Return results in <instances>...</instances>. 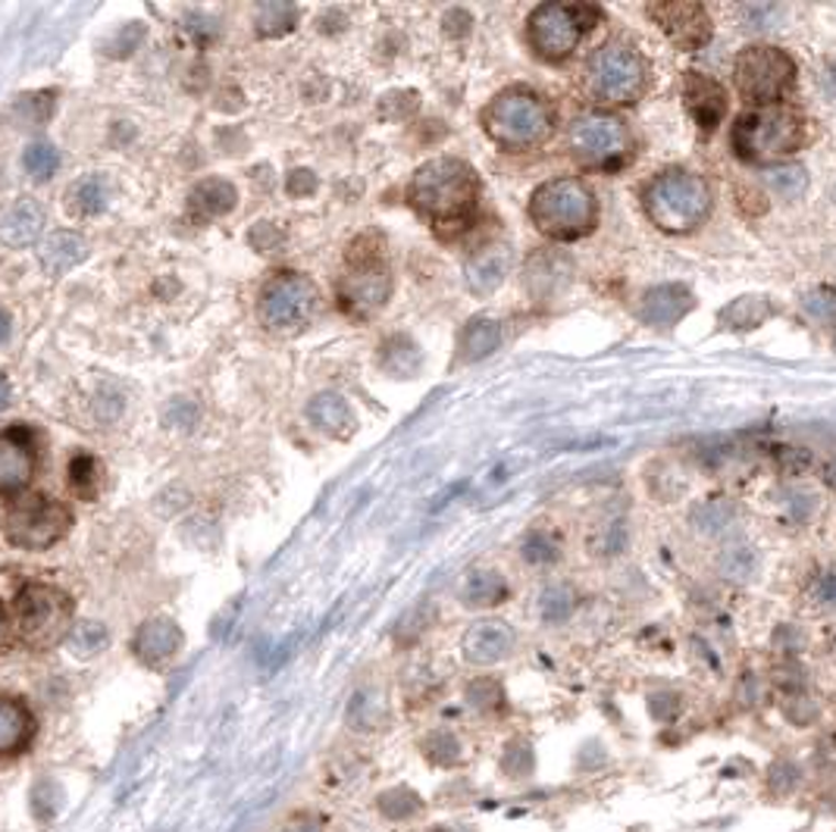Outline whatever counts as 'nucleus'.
I'll return each instance as SVG.
<instances>
[{
    "label": "nucleus",
    "mask_w": 836,
    "mask_h": 832,
    "mask_svg": "<svg viewBox=\"0 0 836 832\" xmlns=\"http://www.w3.org/2000/svg\"><path fill=\"white\" fill-rule=\"evenodd\" d=\"M683 103L690 110V117L698 125V132H714L724 117H727V91L724 85L712 76H702V73H686L683 76Z\"/></svg>",
    "instance_id": "f3484780"
},
{
    "label": "nucleus",
    "mask_w": 836,
    "mask_h": 832,
    "mask_svg": "<svg viewBox=\"0 0 836 832\" xmlns=\"http://www.w3.org/2000/svg\"><path fill=\"white\" fill-rule=\"evenodd\" d=\"M283 832H323V820L317 813H295Z\"/></svg>",
    "instance_id": "bf43d9fd"
},
{
    "label": "nucleus",
    "mask_w": 836,
    "mask_h": 832,
    "mask_svg": "<svg viewBox=\"0 0 836 832\" xmlns=\"http://www.w3.org/2000/svg\"><path fill=\"white\" fill-rule=\"evenodd\" d=\"M88 257V244L82 235L76 232H54L47 242L42 244V266L51 279L66 276L73 266H79Z\"/></svg>",
    "instance_id": "a878e982"
},
{
    "label": "nucleus",
    "mask_w": 836,
    "mask_h": 832,
    "mask_svg": "<svg viewBox=\"0 0 836 832\" xmlns=\"http://www.w3.org/2000/svg\"><path fill=\"white\" fill-rule=\"evenodd\" d=\"M38 464L35 435L29 429H7L0 432V495H13L29 486Z\"/></svg>",
    "instance_id": "dca6fc26"
},
{
    "label": "nucleus",
    "mask_w": 836,
    "mask_h": 832,
    "mask_svg": "<svg viewBox=\"0 0 836 832\" xmlns=\"http://www.w3.org/2000/svg\"><path fill=\"white\" fill-rule=\"evenodd\" d=\"M420 752L439 770H454L464 764V742L451 730H429L420 742Z\"/></svg>",
    "instance_id": "473e14b6"
},
{
    "label": "nucleus",
    "mask_w": 836,
    "mask_h": 832,
    "mask_svg": "<svg viewBox=\"0 0 836 832\" xmlns=\"http://www.w3.org/2000/svg\"><path fill=\"white\" fill-rule=\"evenodd\" d=\"M107 198H110V188H107L101 176H85V179H79V182L69 188V201L85 217L101 213L103 207H107Z\"/></svg>",
    "instance_id": "79ce46f5"
},
{
    "label": "nucleus",
    "mask_w": 836,
    "mask_h": 832,
    "mask_svg": "<svg viewBox=\"0 0 836 832\" xmlns=\"http://www.w3.org/2000/svg\"><path fill=\"white\" fill-rule=\"evenodd\" d=\"M446 29H449L451 35H468L470 13H464V10H451L449 16H446Z\"/></svg>",
    "instance_id": "052dcab7"
},
{
    "label": "nucleus",
    "mask_w": 836,
    "mask_h": 832,
    "mask_svg": "<svg viewBox=\"0 0 836 832\" xmlns=\"http://www.w3.org/2000/svg\"><path fill=\"white\" fill-rule=\"evenodd\" d=\"M824 479H827L831 486H836V461H831V467L824 469Z\"/></svg>",
    "instance_id": "338daca9"
},
{
    "label": "nucleus",
    "mask_w": 836,
    "mask_h": 832,
    "mask_svg": "<svg viewBox=\"0 0 836 832\" xmlns=\"http://www.w3.org/2000/svg\"><path fill=\"white\" fill-rule=\"evenodd\" d=\"M235 201H239L235 185L226 182V179H205L201 185H195L191 195H188V217L195 223L205 225L210 220H220L226 213H232Z\"/></svg>",
    "instance_id": "4be33fe9"
},
{
    "label": "nucleus",
    "mask_w": 836,
    "mask_h": 832,
    "mask_svg": "<svg viewBox=\"0 0 836 832\" xmlns=\"http://www.w3.org/2000/svg\"><path fill=\"white\" fill-rule=\"evenodd\" d=\"M498 767H502V776L510 779V783H530L532 773L539 767V761H536V745H532L530 739H524V735H514V739L505 742V748H502Z\"/></svg>",
    "instance_id": "2f4dec72"
},
{
    "label": "nucleus",
    "mask_w": 836,
    "mask_h": 832,
    "mask_svg": "<svg viewBox=\"0 0 836 832\" xmlns=\"http://www.w3.org/2000/svg\"><path fill=\"white\" fill-rule=\"evenodd\" d=\"M812 513H815V495H809V491H790L787 495V517L793 523H805Z\"/></svg>",
    "instance_id": "5fc2aeb1"
},
{
    "label": "nucleus",
    "mask_w": 836,
    "mask_h": 832,
    "mask_svg": "<svg viewBox=\"0 0 836 832\" xmlns=\"http://www.w3.org/2000/svg\"><path fill=\"white\" fill-rule=\"evenodd\" d=\"M251 244H254L261 254H273V251L283 244V235H279V232H276L270 223H261L254 232H251Z\"/></svg>",
    "instance_id": "6e6d98bb"
},
{
    "label": "nucleus",
    "mask_w": 836,
    "mask_h": 832,
    "mask_svg": "<svg viewBox=\"0 0 836 832\" xmlns=\"http://www.w3.org/2000/svg\"><path fill=\"white\" fill-rule=\"evenodd\" d=\"M510 269V254L505 244H492L483 247L480 254H473L468 260V288L473 295L486 298L498 285L505 282Z\"/></svg>",
    "instance_id": "5701e85b"
},
{
    "label": "nucleus",
    "mask_w": 836,
    "mask_h": 832,
    "mask_svg": "<svg viewBox=\"0 0 836 832\" xmlns=\"http://www.w3.org/2000/svg\"><path fill=\"white\" fill-rule=\"evenodd\" d=\"M693 310V291L686 285L680 282H664L649 288L639 301V320L646 325H658V329H668V325H676L686 313Z\"/></svg>",
    "instance_id": "6ab92c4d"
},
{
    "label": "nucleus",
    "mask_w": 836,
    "mask_h": 832,
    "mask_svg": "<svg viewBox=\"0 0 836 832\" xmlns=\"http://www.w3.org/2000/svg\"><path fill=\"white\" fill-rule=\"evenodd\" d=\"M736 91L746 101L777 103L795 85V63L787 51L771 47V44H752L739 51L734 63Z\"/></svg>",
    "instance_id": "1a4fd4ad"
},
{
    "label": "nucleus",
    "mask_w": 836,
    "mask_h": 832,
    "mask_svg": "<svg viewBox=\"0 0 836 832\" xmlns=\"http://www.w3.org/2000/svg\"><path fill=\"white\" fill-rule=\"evenodd\" d=\"M576 608H580V595L571 583H551L539 591V601H536V613L546 626H564Z\"/></svg>",
    "instance_id": "7c9ffc66"
},
{
    "label": "nucleus",
    "mask_w": 836,
    "mask_h": 832,
    "mask_svg": "<svg viewBox=\"0 0 836 832\" xmlns=\"http://www.w3.org/2000/svg\"><path fill=\"white\" fill-rule=\"evenodd\" d=\"M642 207L661 232H693L712 213V188L695 173L668 169L642 188Z\"/></svg>",
    "instance_id": "f03ea898"
},
{
    "label": "nucleus",
    "mask_w": 836,
    "mask_h": 832,
    "mask_svg": "<svg viewBox=\"0 0 836 832\" xmlns=\"http://www.w3.org/2000/svg\"><path fill=\"white\" fill-rule=\"evenodd\" d=\"M774 317V304L765 295H743L717 313V325L730 332H752Z\"/></svg>",
    "instance_id": "bb28decb"
},
{
    "label": "nucleus",
    "mask_w": 836,
    "mask_h": 832,
    "mask_svg": "<svg viewBox=\"0 0 836 832\" xmlns=\"http://www.w3.org/2000/svg\"><path fill=\"white\" fill-rule=\"evenodd\" d=\"M10 398H13V388H10V379H7V376L0 373V410L10 404Z\"/></svg>",
    "instance_id": "680f3d73"
},
{
    "label": "nucleus",
    "mask_w": 836,
    "mask_h": 832,
    "mask_svg": "<svg viewBox=\"0 0 836 832\" xmlns=\"http://www.w3.org/2000/svg\"><path fill=\"white\" fill-rule=\"evenodd\" d=\"M307 420L320 432H327L332 439H348L354 432V413L342 395L336 391H320L310 404H307Z\"/></svg>",
    "instance_id": "b1692460"
},
{
    "label": "nucleus",
    "mask_w": 836,
    "mask_h": 832,
    "mask_svg": "<svg viewBox=\"0 0 836 832\" xmlns=\"http://www.w3.org/2000/svg\"><path fill=\"white\" fill-rule=\"evenodd\" d=\"M627 545H630V529L624 520H612V523L598 526V532L592 535V551L602 557H617L627 551Z\"/></svg>",
    "instance_id": "de8ad7c7"
},
{
    "label": "nucleus",
    "mask_w": 836,
    "mask_h": 832,
    "mask_svg": "<svg viewBox=\"0 0 836 832\" xmlns=\"http://www.w3.org/2000/svg\"><path fill=\"white\" fill-rule=\"evenodd\" d=\"M10 339V317L0 310V342H7Z\"/></svg>",
    "instance_id": "0e129e2a"
},
{
    "label": "nucleus",
    "mask_w": 836,
    "mask_h": 832,
    "mask_svg": "<svg viewBox=\"0 0 836 832\" xmlns=\"http://www.w3.org/2000/svg\"><path fill=\"white\" fill-rule=\"evenodd\" d=\"M73 526V513L61 501H51L44 495H29L13 501L3 513V535L10 545L25 551H44Z\"/></svg>",
    "instance_id": "9d476101"
},
{
    "label": "nucleus",
    "mask_w": 836,
    "mask_h": 832,
    "mask_svg": "<svg viewBox=\"0 0 836 832\" xmlns=\"http://www.w3.org/2000/svg\"><path fill=\"white\" fill-rule=\"evenodd\" d=\"M179 648H183V630L169 617L147 620V623H142V630L135 632V639H132L135 657L142 664H147V667H164V664H169L179 654Z\"/></svg>",
    "instance_id": "a211bd4d"
},
{
    "label": "nucleus",
    "mask_w": 836,
    "mask_h": 832,
    "mask_svg": "<svg viewBox=\"0 0 836 832\" xmlns=\"http://www.w3.org/2000/svg\"><path fill=\"white\" fill-rule=\"evenodd\" d=\"M408 201L436 229H464L476 213L480 179L473 166L458 157H436L424 163L408 188Z\"/></svg>",
    "instance_id": "f257e3e1"
},
{
    "label": "nucleus",
    "mask_w": 836,
    "mask_h": 832,
    "mask_svg": "<svg viewBox=\"0 0 836 832\" xmlns=\"http://www.w3.org/2000/svg\"><path fill=\"white\" fill-rule=\"evenodd\" d=\"M498 345H502V325L490 317H476L464 325V332L458 339V360L476 364V360L490 357Z\"/></svg>",
    "instance_id": "cd10ccee"
},
{
    "label": "nucleus",
    "mask_w": 836,
    "mask_h": 832,
    "mask_svg": "<svg viewBox=\"0 0 836 832\" xmlns=\"http://www.w3.org/2000/svg\"><path fill=\"white\" fill-rule=\"evenodd\" d=\"M510 598L508 579L498 569H473L461 586V604L470 610L498 608Z\"/></svg>",
    "instance_id": "393cba45"
},
{
    "label": "nucleus",
    "mask_w": 836,
    "mask_h": 832,
    "mask_svg": "<svg viewBox=\"0 0 836 832\" xmlns=\"http://www.w3.org/2000/svg\"><path fill=\"white\" fill-rule=\"evenodd\" d=\"M44 207L35 198H20L0 220V242L7 247H29L44 229Z\"/></svg>",
    "instance_id": "412c9836"
},
{
    "label": "nucleus",
    "mask_w": 836,
    "mask_h": 832,
    "mask_svg": "<svg viewBox=\"0 0 836 832\" xmlns=\"http://www.w3.org/2000/svg\"><path fill=\"white\" fill-rule=\"evenodd\" d=\"M22 166H25V173L35 179V182H44V179H51L54 173H57V166H61V154H57V147L54 144H32V147H25V157H22Z\"/></svg>",
    "instance_id": "49530a36"
},
{
    "label": "nucleus",
    "mask_w": 836,
    "mask_h": 832,
    "mask_svg": "<svg viewBox=\"0 0 836 832\" xmlns=\"http://www.w3.org/2000/svg\"><path fill=\"white\" fill-rule=\"evenodd\" d=\"M185 22H188L185 29L195 35V41H198V44H207V41L217 35V22L207 20V16H198V13H191V16H188Z\"/></svg>",
    "instance_id": "13d9d810"
},
{
    "label": "nucleus",
    "mask_w": 836,
    "mask_h": 832,
    "mask_svg": "<svg viewBox=\"0 0 836 832\" xmlns=\"http://www.w3.org/2000/svg\"><path fill=\"white\" fill-rule=\"evenodd\" d=\"M824 88H827V95H831V98H836V63L827 69V73H824Z\"/></svg>",
    "instance_id": "e2e57ef3"
},
{
    "label": "nucleus",
    "mask_w": 836,
    "mask_h": 832,
    "mask_svg": "<svg viewBox=\"0 0 836 832\" xmlns=\"http://www.w3.org/2000/svg\"><path fill=\"white\" fill-rule=\"evenodd\" d=\"M295 22H298V10L286 0H266L254 13V25H257L261 38H279V35L292 32Z\"/></svg>",
    "instance_id": "c9c22d12"
},
{
    "label": "nucleus",
    "mask_w": 836,
    "mask_h": 832,
    "mask_svg": "<svg viewBox=\"0 0 836 832\" xmlns=\"http://www.w3.org/2000/svg\"><path fill=\"white\" fill-rule=\"evenodd\" d=\"M765 182L768 188L780 195V198H787V201H793V198H802V191L809 188V176H805V169L802 166H774V169H768L765 173Z\"/></svg>",
    "instance_id": "a18cd8bd"
},
{
    "label": "nucleus",
    "mask_w": 836,
    "mask_h": 832,
    "mask_svg": "<svg viewBox=\"0 0 836 832\" xmlns=\"http://www.w3.org/2000/svg\"><path fill=\"white\" fill-rule=\"evenodd\" d=\"M317 191V176L310 173V169H295L292 176H288V195L292 198H307V195H314Z\"/></svg>",
    "instance_id": "4d7b16f0"
},
{
    "label": "nucleus",
    "mask_w": 836,
    "mask_h": 832,
    "mask_svg": "<svg viewBox=\"0 0 836 832\" xmlns=\"http://www.w3.org/2000/svg\"><path fill=\"white\" fill-rule=\"evenodd\" d=\"M649 66L627 44H605L586 63V91L598 103L624 107L646 91Z\"/></svg>",
    "instance_id": "0eeeda50"
},
{
    "label": "nucleus",
    "mask_w": 836,
    "mask_h": 832,
    "mask_svg": "<svg viewBox=\"0 0 836 832\" xmlns=\"http://www.w3.org/2000/svg\"><path fill=\"white\" fill-rule=\"evenodd\" d=\"M464 698H468L470 711L483 713V717H498L508 708V698H505V686L492 676H480V679H470V686L464 689Z\"/></svg>",
    "instance_id": "72a5a7b5"
},
{
    "label": "nucleus",
    "mask_w": 836,
    "mask_h": 832,
    "mask_svg": "<svg viewBox=\"0 0 836 832\" xmlns=\"http://www.w3.org/2000/svg\"><path fill=\"white\" fill-rule=\"evenodd\" d=\"M144 38V29L139 22H129L125 29H120L113 38H110V54H117V57H123V54H132L135 47H139V41Z\"/></svg>",
    "instance_id": "864d4df0"
},
{
    "label": "nucleus",
    "mask_w": 836,
    "mask_h": 832,
    "mask_svg": "<svg viewBox=\"0 0 836 832\" xmlns=\"http://www.w3.org/2000/svg\"><path fill=\"white\" fill-rule=\"evenodd\" d=\"M602 20V10L592 3H542L530 13L527 35L532 51L542 60H568L580 38Z\"/></svg>",
    "instance_id": "423d86ee"
},
{
    "label": "nucleus",
    "mask_w": 836,
    "mask_h": 832,
    "mask_svg": "<svg viewBox=\"0 0 836 832\" xmlns=\"http://www.w3.org/2000/svg\"><path fill=\"white\" fill-rule=\"evenodd\" d=\"M66 645L69 651L79 657V661H91L95 654H101L107 645H110V632L103 623L98 620H82V623H76L69 635H66Z\"/></svg>",
    "instance_id": "4c0bfd02"
},
{
    "label": "nucleus",
    "mask_w": 836,
    "mask_h": 832,
    "mask_svg": "<svg viewBox=\"0 0 836 832\" xmlns=\"http://www.w3.org/2000/svg\"><path fill=\"white\" fill-rule=\"evenodd\" d=\"M802 767H799V761L793 757H777L768 764V770H765V789L771 792V798H793L799 792V786H802Z\"/></svg>",
    "instance_id": "e433bc0d"
},
{
    "label": "nucleus",
    "mask_w": 836,
    "mask_h": 832,
    "mask_svg": "<svg viewBox=\"0 0 836 832\" xmlns=\"http://www.w3.org/2000/svg\"><path fill=\"white\" fill-rule=\"evenodd\" d=\"M683 708H686V701H683L680 691L661 689L654 691V695H649V713H652L658 723H676Z\"/></svg>",
    "instance_id": "8fccbe9b"
},
{
    "label": "nucleus",
    "mask_w": 836,
    "mask_h": 832,
    "mask_svg": "<svg viewBox=\"0 0 836 832\" xmlns=\"http://www.w3.org/2000/svg\"><path fill=\"white\" fill-rule=\"evenodd\" d=\"M520 554H524L527 564H536V567L554 564L561 557V539L551 529H530L524 545H520Z\"/></svg>",
    "instance_id": "a19ab883"
},
{
    "label": "nucleus",
    "mask_w": 836,
    "mask_h": 832,
    "mask_svg": "<svg viewBox=\"0 0 836 832\" xmlns=\"http://www.w3.org/2000/svg\"><path fill=\"white\" fill-rule=\"evenodd\" d=\"M598 203L586 182L580 179H549L530 198V220L542 235L554 242H573L592 232Z\"/></svg>",
    "instance_id": "39448f33"
},
{
    "label": "nucleus",
    "mask_w": 836,
    "mask_h": 832,
    "mask_svg": "<svg viewBox=\"0 0 836 832\" xmlns=\"http://www.w3.org/2000/svg\"><path fill=\"white\" fill-rule=\"evenodd\" d=\"M317 307V285L298 273H279L261 291V323L276 332H295L314 320Z\"/></svg>",
    "instance_id": "f8f14e48"
},
{
    "label": "nucleus",
    "mask_w": 836,
    "mask_h": 832,
    "mask_svg": "<svg viewBox=\"0 0 836 832\" xmlns=\"http://www.w3.org/2000/svg\"><path fill=\"white\" fill-rule=\"evenodd\" d=\"M464 661L473 667H495L505 664L517 651V632L505 620H476L461 639Z\"/></svg>",
    "instance_id": "2eb2a0df"
},
{
    "label": "nucleus",
    "mask_w": 836,
    "mask_h": 832,
    "mask_svg": "<svg viewBox=\"0 0 836 832\" xmlns=\"http://www.w3.org/2000/svg\"><path fill=\"white\" fill-rule=\"evenodd\" d=\"M483 129L505 151H532L551 138L554 110L536 91L510 88L483 110Z\"/></svg>",
    "instance_id": "7ed1b4c3"
},
{
    "label": "nucleus",
    "mask_w": 836,
    "mask_h": 832,
    "mask_svg": "<svg viewBox=\"0 0 836 832\" xmlns=\"http://www.w3.org/2000/svg\"><path fill=\"white\" fill-rule=\"evenodd\" d=\"M805 144V122L799 110L783 103H768L743 113L734 125L736 157L749 163L787 160Z\"/></svg>",
    "instance_id": "20e7f679"
},
{
    "label": "nucleus",
    "mask_w": 836,
    "mask_h": 832,
    "mask_svg": "<svg viewBox=\"0 0 836 832\" xmlns=\"http://www.w3.org/2000/svg\"><path fill=\"white\" fill-rule=\"evenodd\" d=\"M386 701L376 695V691H361L354 701H351V711H348V720H351V726L354 730H364L373 732L380 730L383 723H386Z\"/></svg>",
    "instance_id": "ea45409f"
},
{
    "label": "nucleus",
    "mask_w": 836,
    "mask_h": 832,
    "mask_svg": "<svg viewBox=\"0 0 836 832\" xmlns=\"http://www.w3.org/2000/svg\"><path fill=\"white\" fill-rule=\"evenodd\" d=\"M7 642V613H3V604H0V648Z\"/></svg>",
    "instance_id": "69168bd1"
},
{
    "label": "nucleus",
    "mask_w": 836,
    "mask_h": 832,
    "mask_svg": "<svg viewBox=\"0 0 836 832\" xmlns=\"http://www.w3.org/2000/svg\"><path fill=\"white\" fill-rule=\"evenodd\" d=\"M63 786L57 779H51V776H42V779H35V786H32V792H29V805H32V813H35V820H54L63 808Z\"/></svg>",
    "instance_id": "37998d69"
},
{
    "label": "nucleus",
    "mask_w": 836,
    "mask_h": 832,
    "mask_svg": "<svg viewBox=\"0 0 836 832\" xmlns=\"http://www.w3.org/2000/svg\"><path fill=\"white\" fill-rule=\"evenodd\" d=\"M16 623L25 645L54 648L73 630V601L57 586L32 583L16 598Z\"/></svg>",
    "instance_id": "6e6552de"
},
{
    "label": "nucleus",
    "mask_w": 836,
    "mask_h": 832,
    "mask_svg": "<svg viewBox=\"0 0 836 832\" xmlns=\"http://www.w3.org/2000/svg\"><path fill=\"white\" fill-rule=\"evenodd\" d=\"M761 569V557L752 545H736V548H727L721 557H717V573L734 579V583H749L758 576Z\"/></svg>",
    "instance_id": "58836bf2"
},
{
    "label": "nucleus",
    "mask_w": 836,
    "mask_h": 832,
    "mask_svg": "<svg viewBox=\"0 0 836 832\" xmlns=\"http://www.w3.org/2000/svg\"><path fill=\"white\" fill-rule=\"evenodd\" d=\"M680 51H698L712 38V16L702 3L693 0H668V3H649L646 10Z\"/></svg>",
    "instance_id": "4468645a"
},
{
    "label": "nucleus",
    "mask_w": 836,
    "mask_h": 832,
    "mask_svg": "<svg viewBox=\"0 0 836 832\" xmlns=\"http://www.w3.org/2000/svg\"><path fill=\"white\" fill-rule=\"evenodd\" d=\"M568 147L583 166L595 169H617L630 160L632 135L627 122L614 113H586L573 120L568 132Z\"/></svg>",
    "instance_id": "9b49d317"
},
{
    "label": "nucleus",
    "mask_w": 836,
    "mask_h": 832,
    "mask_svg": "<svg viewBox=\"0 0 836 832\" xmlns=\"http://www.w3.org/2000/svg\"><path fill=\"white\" fill-rule=\"evenodd\" d=\"M35 730L38 726L32 711L16 698L0 695V757H16L25 752L35 739Z\"/></svg>",
    "instance_id": "aec40b11"
},
{
    "label": "nucleus",
    "mask_w": 836,
    "mask_h": 832,
    "mask_svg": "<svg viewBox=\"0 0 836 832\" xmlns=\"http://www.w3.org/2000/svg\"><path fill=\"white\" fill-rule=\"evenodd\" d=\"M809 598H812L821 610L836 613V567L817 573L812 589H809Z\"/></svg>",
    "instance_id": "603ef678"
},
{
    "label": "nucleus",
    "mask_w": 836,
    "mask_h": 832,
    "mask_svg": "<svg viewBox=\"0 0 836 832\" xmlns=\"http://www.w3.org/2000/svg\"><path fill=\"white\" fill-rule=\"evenodd\" d=\"M802 313L817 325H836V288L834 285H815L802 295Z\"/></svg>",
    "instance_id": "c03bdc74"
},
{
    "label": "nucleus",
    "mask_w": 836,
    "mask_h": 832,
    "mask_svg": "<svg viewBox=\"0 0 836 832\" xmlns=\"http://www.w3.org/2000/svg\"><path fill=\"white\" fill-rule=\"evenodd\" d=\"M376 811L383 813L386 820L405 823L424 813V798L414 792L410 786H392L386 792L376 798Z\"/></svg>",
    "instance_id": "f704fd0d"
},
{
    "label": "nucleus",
    "mask_w": 836,
    "mask_h": 832,
    "mask_svg": "<svg viewBox=\"0 0 836 832\" xmlns=\"http://www.w3.org/2000/svg\"><path fill=\"white\" fill-rule=\"evenodd\" d=\"M783 16V10L774 7V3H765V7H739V20H743V29L746 32H765V29H774L777 20Z\"/></svg>",
    "instance_id": "3c124183"
},
{
    "label": "nucleus",
    "mask_w": 836,
    "mask_h": 832,
    "mask_svg": "<svg viewBox=\"0 0 836 832\" xmlns=\"http://www.w3.org/2000/svg\"><path fill=\"white\" fill-rule=\"evenodd\" d=\"M351 260V273H348L342 285H339V298L348 313L367 320L373 313H380L386 307L388 295H392V279L388 269L380 264L376 254H348Z\"/></svg>",
    "instance_id": "ddd939ff"
},
{
    "label": "nucleus",
    "mask_w": 836,
    "mask_h": 832,
    "mask_svg": "<svg viewBox=\"0 0 836 832\" xmlns=\"http://www.w3.org/2000/svg\"><path fill=\"white\" fill-rule=\"evenodd\" d=\"M690 523L695 526V532L717 539V535H727L739 523V508L730 498H705L690 510Z\"/></svg>",
    "instance_id": "c85d7f7f"
},
{
    "label": "nucleus",
    "mask_w": 836,
    "mask_h": 832,
    "mask_svg": "<svg viewBox=\"0 0 836 832\" xmlns=\"http://www.w3.org/2000/svg\"><path fill=\"white\" fill-rule=\"evenodd\" d=\"M380 366L395 379H414L424 366V351L408 335H392L386 345L380 347Z\"/></svg>",
    "instance_id": "c756f323"
},
{
    "label": "nucleus",
    "mask_w": 836,
    "mask_h": 832,
    "mask_svg": "<svg viewBox=\"0 0 836 832\" xmlns=\"http://www.w3.org/2000/svg\"><path fill=\"white\" fill-rule=\"evenodd\" d=\"M69 486L76 488V495L82 498H95V488H98V461L91 454H76L73 464H69Z\"/></svg>",
    "instance_id": "09e8293b"
}]
</instances>
